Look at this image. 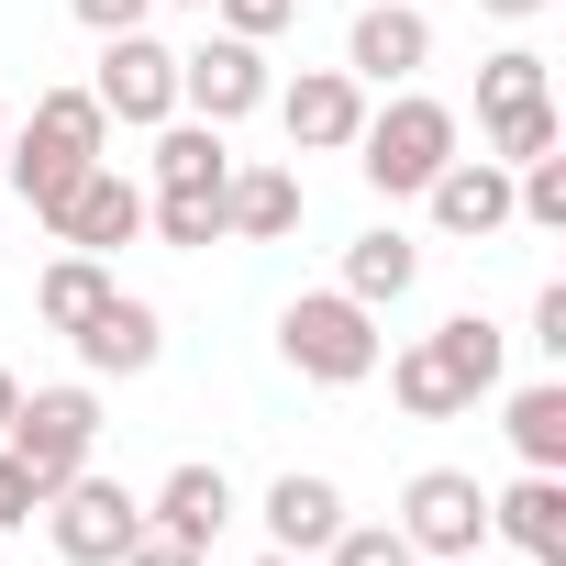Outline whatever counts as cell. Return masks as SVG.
I'll use <instances>...</instances> for the list:
<instances>
[{"label": "cell", "instance_id": "6da1fadb", "mask_svg": "<svg viewBox=\"0 0 566 566\" xmlns=\"http://www.w3.org/2000/svg\"><path fill=\"white\" fill-rule=\"evenodd\" d=\"M112 156V112L90 101V90H34V112H23V134L0 145V178L23 189V211L56 233V211H67V189L90 178Z\"/></svg>", "mask_w": 566, "mask_h": 566}, {"label": "cell", "instance_id": "7a4b0ae2", "mask_svg": "<svg viewBox=\"0 0 566 566\" xmlns=\"http://www.w3.org/2000/svg\"><path fill=\"white\" fill-rule=\"evenodd\" d=\"M455 145H467V123H455L433 90H389V112H367L345 156L367 167V189H378V200H422V189L444 178V156H455Z\"/></svg>", "mask_w": 566, "mask_h": 566}, {"label": "cell", "instance_id": "3957f363", "mask_svg": "<svg viewBox=\"0 0 566 566\" xmlns=\"http://www.w3.org/2000/svg\"><path fill=\"white\" fill-rule=\"evenodd\" d=\"M277 356H290L312 389H356V378H378V312L367 301H345V290H301L290 312H277Z\"/></svg>", "mask_w": 566, "mask_h": 566}, {"label": "cell", "instance_id": "277c9868", "mask_svg": "<svg viewBox=\"0 0 566 566\" xmlns=\"http://www.w3.org/2000/svg\"><path fill=\"white\" fill-rule=\"evenodd\" d=\"M12 444L23 467H34V489H67L90 455H101V389L90 378H67V389H23V411H12Z\"/></svg>", "mask_w": 566, "mask_h": 566}, {"label": "cell", "instance_id": "5b68a950", "mask_svg": "<svg viewBox=\"0 0 566 566\" xmlns=\"http://www.w3.org/2000/svg\"><path fill=\"white\" fill-rule=\"evenodd\" d=\"M134 522H145V500H134L123 478H101V467H78L67 489H45V533H56L67 566H123Z\"/></svg>", "mask_w": 566, "mask_h": 566}, {"label": "cell", "instance_id": "8992f818", "mask_svg": "<svg viewBox=\"0 0 566 566\" xmlns=\"http://www.w3.org/2000/svg\"><path fill=\"white\" fill-rule=\"evenodd\" d=\"M266 90H277V78H266V45H244V34H222V23L178 56V112H200V123H222V134H233L244 112H266Z\"/></svg>", "mask_w": 566, "mask_h": 566}, {"label": "cell", "instance_id": "52a82bcc", "mask_svg": "<svg viewBox=\"0 0 566 566\" xmlns=\"http://www.w3.org/2000/svg\"><path fill=\"white\" fill-rule=\"evenodd\" d=\"M90 101H101L112 123L156 134V123L178 112V45H156V34H101V78H90Z\"/></svg>", "mask_w": 566, "mask_h": 566}, {"label": "cell", "instance_id": "ba28073f", "mask_svg": "<svg viewBox=\"0 0 566 566\" xmlns=\"http://www.w3.org/2000/svg\"><path fill=\"white\" fill-rule=\"evenodd\" d=\"M400 533H411V555H478L489 544V489L467 467H422L400 489Z\"/></svg>", "mask_w": 566, "mask_h": 566}, {"label": "cell", "instance_id": "9c48e42d", "mask_svg": "<svg viewBox=\"0 0 566 566\" xmlns=\"http://www.w3.org/2000/svg\"><path fill=\"white\" fill-rule=\"evenodd\" d=\"M433 67V23L411 12V0H367L356 34H345V78L356 90H411Z\"/></svg>", "mask_w": 566, "mask_h": 566}, {"label": "cell", "instance_id": "30bf717a", "mask_svg": "<svg viewBox=\"0 0 566 566\" xmlns=\"http://www.w3.org/2000/svg\"><path fill=\"white\" fill-rule=\"evenodd\" d=\"M266 101H277V123H290V156H345L356 123H367V90L345 67H301L290 90H266Z\"/></svg>", "mask_w": 566, "mask_h": 566}, {"label": "cell", "instance_id": "8fae6325", "mask_svg": "<svg viewBox=\"0 0 566 566\" xmlns=\"http://www.w3.org/2000/svg\"><path fill=\"white\" fill-rule=\"evenodd\" d=\"M67 345H78V367H90V378H145V367L167 356V312H156V301H134V290H112Z\"/></svg>", "mask_w": 566, "mask_h": 566}, {"label": "cell", "instance_id": "7c38bea8", "mask_svg": "<svg viewBox=\"0 0 566 566\" xmlns=\"http://www.w3.org/2000/svg\"><path fill=\"white\" fill-rule=\"evenodd\" d=\"M489 533L533 566H566V478L555 467H522L511 489H489Z\"/></svg>", "mask_w": 566, "mask_h": 566}, {"label": "cell", "instance_id": "4fadbf2b", "mask_svg": "<svg viewBox=\"0 0 566 566\" xmlns=\"http://www.w3.org/2000/svg\"><path fill=\"white\" fill-rule=\"evenodd\" d=\"M422 200H433V222H444L455 244L511 233V167H500V156H444V178H433Z\"/></svg>", "mask_w": 566, "mask_h": 566}, {"label": "cell", "instance_id": "5bb4252c", "mask_svg": "<svg viewBox=\"0 0 566 566\" xmlns=\"http://www.w3.org/2000/svg\"><path fill=\"white\" fill-rule=\"evenodd\" d=\"M145 233V189L101 156L78 189H67V211H56V244H78V255H112V244H134Z\"/></svg>", "mask_w": 566, "mask_h": 566}, {"label": "cell", "instance_id": "9a60e30c", "mask_svg": "<svg viewBox=\"0 0 566 566\" xmlns=\"http://www.w3.org/2000/svg\"><path fill=\"white\" fill-rule=\"evenodd\" d=\"M301 233V167H233L222 178V244H290Z\"/></svg>", "mask_w": 566, "mask_h": 566}, {"label": "cell", "instance_id": "2e32d148", "mask_svg": "<svg viewBox=\"0 0 566 566\" xmlns=\"http://www.w3.org/2000/svg\"><path fill=\"white\" fill-rule=\"evenodd\" d=\"M345 301H367V312H389V301H411L422 290V244L400 233V222H367L356 244H345V277H334Z\"/></svg>", "mask_w": 566, "mask_h": 566}, {"label": "cell", "instance_id": "e0dca14e", "mask_svg": "<svg viewBox=\"0 0 566 566\" xmlns=\"http://www.w3.org/2000/svg\"><path fill=\"white\" fill-rule=\"evenodd\" d=\"M334 533H345V489H334V478L290 467V478L266 489V544H277V555H323Z\"/></svg>", "mask_w": 566, "mask_h": 566}, {"label": "cell", "instance_id": "ac0fdd59", "mask_svg": "<svg viewBox=\"0 0 566 566\" xmlns=\"http://www.w3.org/2000/svg\"><path fill=\"white\" fill-rule=\"evenodd\" d=\"M422 345H433V356H444V378H455V389H467V411H478V400H489V389H500V367H511V334H500V323H489V312H444V323H433V334H422Z\"/></svg>", "mask_w": 566, "mask_h": 566}, {"label": "cell", "instance_id": "d6986e66", "mask_svg": "<svg viewBox=\"0 0 566 566\" xmlns=\"http://www.w3.org/2000/svg\"><path fill=\"white\" fill-rule=\"evenodd\" d=\"M145 522H167V533H189V544H200V555H211V533H222V522H233V478H222V467H200V455H189V467H167V489H156V500H145Z\"/></svg>", "mask_w": 566, "mask_h": 566}, {"label": "cell", "instance_id": "ffe728a7", "mask_svg": "<svg viewBox=\"0 0 566 566\" xmlns=\"http://www.w3.org/2000/svg\"><path fill=\"white\" fill-rule=\"evenodd\" d=\"M233 178V145H222V123H200V112H167L156 123V189H222Z\"/></svg>", "mask_w": 566, "mask_h": 566}, {"label": "cell", "instance_id": "44dd1931", "mask_svg": "<svg viewBox=\"0 0 566 566\" xmlns=\"http://www.w3.org/2000/svg\"><path fill=\"white\" fill-rule=\"evenodd\" d=\"M112 290H123V277H112V255H78V244H67V255H56V266L34 277V312H45L56 334H78V323H90V312H101Z\"/></svg>", "mask_w": 566, "mask_h": 566}, {"label": "cell", "instance_id": "7402d4cb", "mask_svg": "<svg viewBox=\"0 0 566 566\" xmlns=\"http://www.w3.org/2000/svg\"><path fill=\"white\" fill-rule=\"evenodd\" d=\"M500 422H511V455H522V467H555V478H566V378L511 389V411H500Z\"/></svg>", "mask_w": 566, "mask_h": 566}, {"label": "cell", "instance_id": "603a6c76", "mask_svg": "<svg viewBox=\"0 0 566 566\" xmlns=\"http://www.w3.org/2000/svg\"><path fill=\"white\" fill-rule=\"evenodd\" d=\"M478 134H489V156H500V167H533V156H555V145H566V112H555V90H544V101L478 112Z\"/></svg>", "mask_w": 566, "mask_h": 566}, {"label": "cell", "instance_id": "cb8c5ba5", "mask_svg": "<svg viewBox=\"0 0 566 566\" xmlns=\"http://www.w3.org/2000/svg\"><path fill=\"white\" fill-rule=\"evenodd\" d=\"M389 400H400L411 422H455V411H467V389L444 378V356H433V345H400V356H389Z\"/></svg>", "mask_w": 566, "mask_h": 566}, {"label": "cell", "instance_id": "d4e9b609", "mask_svg": "<svg viewBox=\"0 0 566 566\" xmlns=\"http://www.w3.org/2000/svg\"><path fill=\"white\" fill-rule=\"evenodd\" d=\"M145 233H156V244H178V255L222 244V189H156V200H145Z\"/></svg>", "mask_w": 566, "mask_h": 566}, {"label": "cell", "instance_id": "484cf974", "mask_svg": "<svg viewBox=\"0 0 566 566\" xmlns=\"http://www.w3.org/2000/svg\"><path fill=\"white\" fill-rule=\"evenodd\" d=\"M511 101H544V56H533V45H500V56L478 67V112H511Z\"/></svg>", "mask_w": 566, "mask_h": 566}, {"label": "cell", "instance_id": "4316f807", "mask_svg": "<svg viewBox=\"0 0 566 566\" xmlns=\"http://www.w3.org/2000/svg\"><path fill=\"white\" fill-rule=\"evenodd\" d=\"M323 566H422V555H411L400 522H345V533L323 544Z\"/></svg>", "mask_w": 566, "mask_h": 566}, {"label": "cell", "instance_id": "83f0119b", "mask_svg": "<svg viewBox=\"0 0 566 566\" xmlns=\"http://www.w3.org/2000/svg\"><path fill=\"white\" fill-rule=\"evenodd\" d=\"M211 23L244 34V45H266V34H290V23H301V0H211Z\"/></svg>", "mask_w": 566, "mask_h": 566}, {"label": "cell", "instance_id": "f1b7e54d", "mask_svg": "<svg viewBox=\"0 0 566 566\" xmlns=\"http://www.w3.org/2000/svg\"><path fill=\"white\" fill-rule=\"evenodd\" d=\"M34 511H45V489H34V467H23L12 444H0V533H23Z\"/></svg>", "mask_w": 566, "mask_h": 566}, {"label": "cell", "instance_id": "f546056e", "mask_svg": "<svg viewBox=\"0 0 566 566\" xmlns=\"http://www.w3.org/2000/svg\"><path fill=\"white\" fill-rule=\"evenodd\" d=\"M123 566H200V544H189V533H167V522H134Z\"/></svg>", "mask_w": 566, "mask_h": 566}, {"label": "cell", "instance_id": "4dcf8cb0", "mask_svg": "<svg viewBox=\"0 0 566 566\" xmlns=\"http://www.w3.org/2000/svg\"><path fill=\"white\" fill-rule=\"evenodd\" d=\"M533 356H566V277H544L533 290V334H522Z\"/></svg>", "mask_w": 566, "mask_h": 566}, {"label": "cell", "instance_id": "1f68e13d", "mask_svg": "<svg viewBox=\"0 0 566 566\" xmlns=\"http://www.w3.org/2000/svg\"><path fill=\"white\" fill-rule=\"evenodd\" d=\"M67 12H78L90 34H145V23H156V0H67Z\"/></svg>", "mask_w": 566, "mask_h": 566}, {"label": "cell", "instance_id": "d6a6232c", "mask_svg": "<svg viewBox=\"0 0 566 566\" xmlns=\"http://www.w3.org/2000/svg\"><path fill=\"white\" fill-rule=\"evenodd\" d=\"M478 12H489V23H533V12H544V0H478Z\"/></svg>", "mask_w": 566, "mask_h": 566}, {"label": "cell", "instance_id": "836d02e7", "mask_svg": "<svg viewBox=\"0 0 566 566\" xmlns=\"http://www.w3.org/2000/svg\"><path fill=\"white\" fill-rule=\"evenodd\" d=\"M12 411H23V378H12V367H0V433H12Z\"/></svg>", "mask_w": 566, "mask_h": 566}, {"label": "cell", "instance_id": "e575fe53", "mask_svg": "<svg viewBox=\"0 0 566 566\" xmlns=\"http://www.w3.org/2000/svg\"><path fill=\"white\" fill-rule=\"evenodd\" d=\"M422 566H489V555H422Z\"/></svg>", "mask_w": 566, "mask_h": 566}, {"label": "cell", "instance_id": "d590c367", "mask_svg": "<svg viewBox=\"0 0 566 566\" xmlns=\"http://www.w3.org/2000/svg\"><path fill=\"white\" fill-rule=\"evenodd\" d=\"M255 566H301V555H277V544H266V555H255Z\"/></svg>", "mask_w": 566, "mask_h": 566}, {"label": "cell", "instance_id": "8d00e7d4", "mask_svg": "<svg viewBox=\"0 0 566 566\" xmlns=\"http://www.w3.org/2000/svg\"><path fill=\"white\" fill-rule=\"evenodd\" d=\"M178 12H211V0H178Z\"/></svg>", "mask_w": 566, "mask_h": 566}, {"label": "cell", "instance_id": "74e56055", "mask_svg": "<svg viewBox=\"0 0 566 566\" xmlns=\"http://www.w3.org/2000/svg\"><path fill=\"white\" fill-rule=\"evenodd\" d=\"M0 145H12V112H0Z\"/></svg>", "mask_w": 566, "mask_h": 566}]
</instances>
